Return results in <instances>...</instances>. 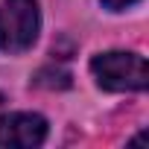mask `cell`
Returning a JSON list of instances; mask_svg holds the SVG:
<instances>
[{"mask_svg": "<svg viewBox=\"0 0 149 149\" xmlns=\"http://www.w3.org/2000/svg\"><path fill=\"white\" fill-rule=\"evenodd\" d=\"M91 73L102 91H114V94L146 91V85H149L146 58L137 53H120V50L100 53L91 58Z\"/></svg>", "mask_w": 149, "mask_h": 149, "instance_id": "6da1fadb", "label": "cell"}, {"mask_svg": "<svg viewBox=\"0 0 149 149\" xmlns=\"http://www.w3.org/2000/svg\"><path fill=\"white\" fill-rule=\"evenodd\" d=\"M41 29L38 0H3L0 3V53H26Z\"/></svg>", "mask_w": 149, "mask_h": 149, "instance_id": "7a4b0ae2", "label": "cell"}, {"mask_svg": "<svg viewBox=\"0 0 149 149\" xmlns=\"http://www.w3.org/2000/svg\"><path fill=\"white\" fill-rule=\"evenodd\" d=\"M47 137V120L32 111H18L9 117H0V146L9 149H32L44 143Z\"/></svg>", "mask_w": 149, "mask_h": 149, "instance_id": "3957f363", "label": "cell"}, {"mask_svg": "<svg viewBox=\"0 0 149 149\" xmlns=\"http://www.w3.org/2000/svg\"><path fill=\"white\" fill-rule=\"evenodd\" d=\"M0 102H3V97H0Z\"/></svg>", "mask_w": 149, "mask_h": 149, "instance_id": "5b68a950", "label": "cell"}, {"mask_svg": "<svg viewBox=\"0 0 149 149\" xmlns=\"http://www.w3.org/2000/svg\"><path fill=\"white\" fill-rule=\"evenodd\" d=\"M134 3H137V0H102V6L111 9V12H123V9H129Z\"/></svg>", "mask_w": 149, "mask_h": 149, "instance_id": "277c9868", "label": "cell"}]
</instances>
